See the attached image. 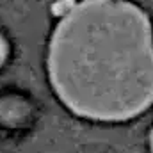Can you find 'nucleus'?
Returning <instances> with one entry per match:
<instances>
[{
    "label": "nucleus",
    "instance_id": "nucleus-1",
    "mask_svg": "<svg viewBox=\"0 0 153 153\" xmlns=\"http://www.w3.org/2000/svg\"><path fill=\"white\" fill-rule=\"evenodd\" d=\"M48 78L76 116L128 121L153 103V32L128 0H80L57 23Z\"/></svg>",
    "mask_w": 153,
    "mask_h": 153
},
{
    "label": "nucleus",
    "instance_id": "nucleus-2",
    "mask_svg": "<svg viewBox=\"0 0 153 153\" xmlns=\"http://www.w3.org/2000/svg\"><path fill=\"white\" fill-rule=\"evenodd\" d=\"M7 53H9V45H7L5 38L0 34V66L5 62V59H7Z\"/></svg>",
    "mask_w": 153,
    "mask_h": 153
},
{
    "label": "nucleus",
    "instance_id": "nucleus-3",
    "mask_svg": "<svg viewBox=\"0 0 153 153\" xmlns=\"http://www.w3.org/2000/svg\"><path fill=\"white\" fill-rule=\"evenodd\" d=\"M150 152L153 153V130H152V134H150Z\"/></svg>",
    "mask_w": 153,
    "mask_h": 153
}]
</instances>
